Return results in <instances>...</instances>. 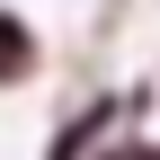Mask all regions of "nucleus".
Masks as SVG:
<instances>
[{"label": "nucleus", "instance_id": "obj_1", "mask_svg": "<svg viewBox=\"0 0 160 160\" xmlns=\"http://www.w3.org/2000/svg\"><path fill=\"white\" fill-rule=\"evenodd\" d=\"M18 71H36V36L18 18H0V80H18Z\"/></svg>", "mask_w": 160, "mask_h": 160}]
</instances>
